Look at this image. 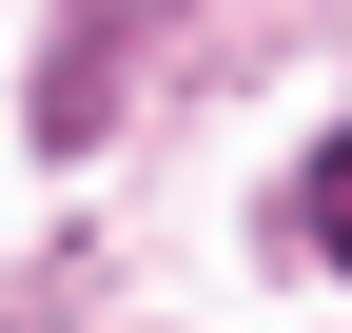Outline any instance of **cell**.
<instances>
[{"label":"cell","instance_id":"1","mask_svg":"<svg viewBox=\"0 0 352 333\" xmlns=\"http://www.w3.org/2000/svg\"><path fill=\"white\" fill-rule=\"evenodd\" d=\"M314 255H333V275H352V138H333V157H314Z\"/></svg>","mask_w":352,"mask_h":333}]
</instances>
